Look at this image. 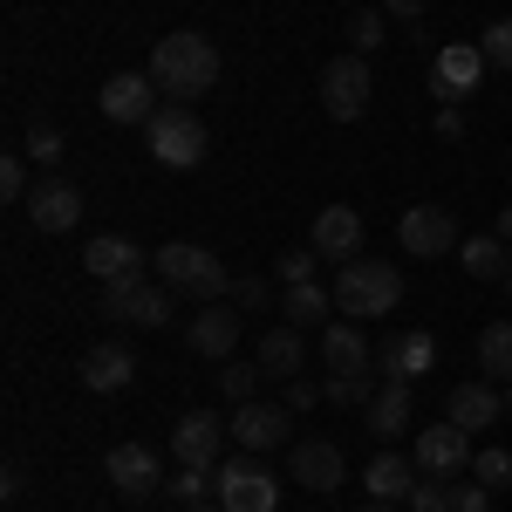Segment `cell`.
I'll return each instance as SVG.
<instances>
[{
    "instance_id": "3",
    "label": "cell",
    "mask_w": 512,
    "mask_h": 512,
    "mask_svg": "<svg viewBox=\"0 0 512 512\" xmlns=\"http://www.w3.org/2000/svg\"><path fill=\"white\" fill-rule=\"evenodd\" d=\"M151 267H158V280L171 287V294H198V301H219L233 280H226V267L205 253V246H192V239H171V246H158L151 253Z\"/></svg>"
},
{
    "instance_id": "21",
    "label": "cell",
    "mask_w": 512,
    "mask_h": 512,
    "mask_svg": "<svg viewBox=\"0 0 512 512\" xmlns=\"http://www.w3.org/2000/svg\"><path fill=\"white\" fill-rule=\"evenodd\" d=\"M444 417H451L458 431H485V424H499V417H506V396L485 390V383H458V390L444 396Z\"/></svg>"
},
{
    "instance_id": "44",
    "label": "cell",
    "mask_w": 512,
    "mask_h": 512,
    "mask_svg": "<svg viewBox=\"0 0 512 512\" xmlns=\"http://www.w3.org/2000/svg\"><path fill=\"white\" fill-rule=\"evenodd\" d=\"M383 7H390L396 21H424V0H383Z\"/></svg>"
},
{
    "instance_id": "43",
    "label": "cell",
    "mask_w": 512,
    "mask_h": 512,
    "mask_svg": "<svg viewBox=\"0 0 512 512\" xmlns=\"http://www.w3.org/2000/svg\"><path fill=\"white\" fill-rule=\"evenodd\" d=\"M315 403H321V390H315V383H301V376L287 383V410H315Z\"/></svg>"
},
{
    "instance_id": "13",
    "label": "cell",
    "mask_w": 512,
    "mask_h": 512,
    "mask_svg": "<svg viewBox=\"0 0 512 512\" xmlns=\"http://www.w3.org/2000/svg\"><path fill=\"white\" fill-rule=\"evenodd\" d=\"M219 444H226V424H219L212 410H192V417H178V431H171V458L192 465V472H212V465H219Z\"/></svg>"
},
{
    "instance_id": "48",
    "label": "cell",
    "mask_w": 512,
    "mask_h": 512,
    "mask_svg": "<svg viewBox=\"0 0 512 512\" xmlns=\"http://www.w3.org/2000/svg\"><path fill=\"white\" fill-rule=\"evenodd\" d=\"M506 417H512V390H506Z\"/></svg>"
},
{
    "instance_id": "36",
    "label": "cell",
    "mask_w": 512,
    "mask_h": 512,
    "mask_svg": "<svg viewBox=\"0 0 512 512\" xmlns=\"http://www.w3.org/2000/svg\"><path fill=\"white\" fill-rule=\"evenodd\" d=\"M478 48H485L492 69H512V21H492V28L478 35Z\"/></svg>"
},
{
    "instance_id": "45",
    "label": "cell",
    "mask_w": 512,
    "mask_h": 512,
    "mask_svg": "<svg viewBox=\"0 0 512 512\" xmlns=\"http://www.w3.org/2000/svg\"><path fill=\"white\" fill-rule=\"evenodd\" d=\"M499 239H506V246H512V205H506V212H499Z\"/></svg>"
},
{
    "instance_id": "33",
    "label": "cell",
    "mask_w": 512,
    "mask_h": 512,
    "mask_svg": "<svg viewBox=\"0 0 512 512\" xmlns=\"http://www.w3.org/2000/svg\"><path fill=\"white\" fill-rule=\"evenodd\" d=\"M349 41H355V55H376L383 48V7H362L349 21Z\"/></svg>"
},
{
    "instance_id": "35",
    "label": "cell",
    "mask_w": 512,
    "mask_h": 512,
    "mask_svg": "<svg viewBox=\"0 0 512 512\" xmlns=\"http://www.w3.org/2000/svg\"><path fill=\"white\" fill-rule=\"evenodd\" d=\"M410 512H451V485L444 478H417V492H410Z\"/></svg>"
},
{
    "instance_id": "39",
    "label": "cell",
    "mask_w": 512,
    "mask_h": 512,
    "mask_svg": "<svg viewBox=\"0 0 512 512\" xmlns=\"http://www.w3.org/2000/svg\"><path fill=\"white\" fill-rule=\"evenodd\" d=\"M274 267H280V280H287V287H308V280H315V253H280Z\"/></svg>"
},
{
    "instance_id": "14",
    "label": "cell",
    "mask_w": 512,
    "mask_h": 512,
    "mask_svg": "<svg viewBox=\"0 0 512 512\" xmlns=\"http://www.w3.org/2000/svg\"><path fill=\"white\" fill-rule=\"evenodd\" d=\"M103 478L117 485L123 499H151L164 478H158V451L151 444H117L110 458H103Z\"/></svg>"
},
{
    "instance_id": "42",
    "label": "cell",
    "mask_w": 512,
    "mask_h": 512,
    "mask_svg": "<svg viewBox=\"0 0 512 512\" xmlns=\"http://www.w3.org/2000/svg\"><path fill=\"white\" fill-rule=\"evenodd\" d=\"M437 137H444V144H458V137H465V117H458V103H444V110H437Z\"/></svg>"
},
{
    "instance_id": "37",
    "label": "cell",
    "mask_w": 512,
    "mask_h": 512,
    "mask_svg": "<svg viewBox=\"0 0 512 512\" xmlns=\"http://www.w3.org/2000/svg\"><path fill=\"white\" fill-rule=\"evenodd\" d=\"M205 478H212V472L178 465V478H164V485H171V499H178V506H205Z\"/></svg>"
},
{
    "instance_id": "30",
    "label": "cell",
    "mask_w": 512,
    "mask_h": 512,
    "mask_svg": "<svg viewBox=\"0 0 512 512\" xmlns=\"http://www.w3.org/2000/svg\"><path fill=\"white\" fill-rule=\"evenodd\" d=\"M226 301H233L239 315H260V308H274V287H267L260 274H239L233 287H226Z\"/></svg>"
},
{
    "instance_id": "40",
    "label": "cell",
    "mask_w": 512,
    "mask_h": 512,
    "mask_svg": "<svg viewBox=\"0 0 512 512\" xmlns=\"http://www.w3.org/2000/svg\"><path fill=\"white\" fill-rule=\"evenodd\" d=\"M28 158H35V164H62V137L35 123V130H28Z\"/></svg>"
},
{
    "instance_id": "38",
    "label": "cell",
    "mask_w": 512,
    "mask_h": 512,
    "mask_svg": "<svg viewBox=\"0 0 512 512\" xmlns=\"http://www.w3.org/2000/svg\"><path fill=\"white\" fill-rule=\"evenodd\" d=\"M451 512H492V485H451Z\"/></svg>"
},
{
    "instance_id": "16",
    "label": "cell",
    "mask_w": 512,
    "mask_h": 512,
    "mask_svg": "<svg viewBox=\"0 0 512 512\" xmlns=\"http://www.w3.org/2000/svg\"><path fill=\"white\" fill-rule=\"evenodd\" d=\"M151 89H158L151 76H130V69H123V76H110L96 89V110L110 123H151L158 117V110H151Z\"/></svg>"
},
{
    "instance_id": "9",
    "label": "cell",
    "mask_w": 512,
    "mask_h": 512,
    "mask_svg": "<svg viewBox=\"0 0 512 512\" xmlns=\"http://www.w3.org/2000/svg\"><path fill=\"white\" fill-rule=\"evenodd\" d=\"M410 458H417V472H431V478H458V472H472V431H458L451 417H444V424H424Z\"/></svg>"
},
{
    "instance_id": "7",
    "label": "cell",
    "mask_w": 512,
    "mask_h": 512,
    "mask_svg": "<svg viewBox=\"0 0 512 512\" xmlns=\"http://www.w3.org/2000/svg\"><path fill=\"white\" fill-rule=\"evenodd\" d=\"M212 485H219V506L226 512H274L280 506V485H274V472L246 451V458H233V465H219L212 472Z\"/></svg>"
},
{
    "instance_id": "15",
    "label": "cell",
    "mask_w": 512,
    "mask_h": 512,
    "mask_svg": "<svg viewBox=\"0 0 512 512\" xmlns=\"http://www.w3.org/2000/svg\"><path fill=\"white\" fill-rule=\"evenodd\" d=\"M185 342H192L198 355H212V362H226V355L239 349V308L233 301H205L192 315V328H185Z\"/></svg>"
},
{
    "instance_id": "29",
    "label": "cell",
    "mask_w": 512,
    "mask_h": 512,
    "mask_svg": "<svg viewBox=\"0 0 512 512\" xmlns=\"http://www.w3.org/2000/svg\"><path fill=\"white\" fill-rule=\"evenodd\" d=\"M478 369L499 376V383H512V321H492V328L478 335Z\"/></svg>"
},
{
    "instance_id": "26",
    "label": "cell",
    "mask_w": 512,
    "mask_h": 512,
    "mask_svg": "<svg viewBox=\"0 0 512 512\" xmlns=\"http://www.w3.org/2000/svg\"><path fill=\"white\" fill-rule=\"evenodd\" d=\"M260 369L280 376V383H294V376H301V328H294V321H280V328L260 335Z\"/></svg>"
},
{
    "instance_id": "12",
    "label": "cell",
    "mask_w": 512,
    "mask_h": 512,
    "mask_svg": "<svg viewBox=\"0 0 512 512\" xmlns=\"http://www.w3.org/2000/svg\"><path fill=\"white\" fill-rule=\"evenodd\" d=\"M485 69H492V62H485V48L451 41V48H437V62H431V89L444 96V103H458V96H472V89H478Z\"/></svg>"
},
{
    "instance_id": "11",
    "label": "cell",
    "mask_w": 512,
    "mask_h": 512,
    "mask_svg": "<svg viewBox=\"0 0 512 512\" xmlns=\"http://www.w3.org/2000/svg\"><path fill=\"white\" fill-rule=\"evenodd\" d=\"M287 478L308 485V492H335L349 478V465H342V451L328 437H301V444H287Z\"/></svg>"
},
{
    "instance_id": "41",
    "label": "cell",
    "mask_w": 512,
    "mask_h": 512,
    "mask_svg": "<svg viewBox=\"0 0 512 512\" xmlns=\"http://www.w3.org/2000/svg\"><path fill=\"white\" fill-rule=\"evenodd\" d=\"M0 192L28 198V164H21V158H0Z\"/></svg>"
},
{
    "instance_id": "5",
    "label": "cell",
    "mask_w": 512,
    "mask_h": 512,
    "mask_svg": "<svg viewBox=\"0 0 512 512\" xmlns=\"http://www.w3.org/2000/svg\"><path fill=\"white\" fill-rule=\"evenodd\" d=\"M369 96H376V82H369V55H335L328 69H321V110L335 123H355L369 117Z\"/></svg>"
},
{
    "instance_id": "2",
    "label": "cell",
    "mask_w": 512,
    "mask_h": 512,
    "mask_svg": "<svg viewBox=\"0 0 512 512\" xmlns=\"http://www.w3.org/2000/svg\"><path fill=\"white\" fill-rule=\"evenodd\" d=\"M396 301H403V274H396L390 260H342V274H335V308L349 321H376V315H390Z\"/></svg>"
},
{
    "instance_id": "20",
    "label": "cell",
    "mask_w": 512,
    "mask_h": 512,
    "mask_svg": "<svg viewBox=\"0 0 512 512\" xmlns=\"http://www.w3.org/2000/svg\"><path fill=\"white\" fill-rule=\"evenodd\" d=\"M321 362H328V376H369V335L355 321H328L321 328Z\"/></svg>"
},
{
    "instance_id": "10",
    "label": "cell",
    "mask_w": 512,
    "mask_h": 512,
    "mask_svg": "<svg viewBox=\"0 0 512 512\" xmlns=\"http://www.w3.org/2000/svg\"><path fill=\"white\" fill-rule=\"evenodd\" d=\"M396 239H403V253H410V260H437V253H451V246H458V226H451V212H444V205H410V212L396 219Z\"/></svg>"
},
{
    "instance_id": "23",
    "label": "cell",
    "mask_w": 512,
    "mask_h": 512,
    "mask_svg": "<svg viewBox=\"0 0 512 512\" xmlns=\"http://www.w3.org/2000/svg\"><path fill=\"white\" fill-rule=\"evenodd\" d=\"M362 417H369V431L376 437H403L410 424H417V410H410V383H376V396L362 403Z\"/></svg>"
},
{
    "instance_id": "6",
    "label": "cell",
    "mask_w": 512,
    "mask_h": 512,
    "mask_svg": "<svg viewBox=\"0 0 512 512\" xmlns=\"http://www.w3.org/2000/svg\"><path fill=\"white\" fill-rule=\"evenodd\" d=\"M103 315L110 321H137V328H164L171 321V287H151V274H123L103 280Z\"/></svg>"
},
{
    "instance_id": "49",
    "label": "cell",
    "mask_w": 512,
    "mask_h": 512,
    "mask_svg": "<svg viewBox=\"0 0 512 512\" xmlns=\"http://www.w3.org/2000/svg\"><path fill=\"white\" fill-rule=\"evenodd\" d=\"M506 294H512V267H506Z\"/></svg>"
},
{
    "instance_id": "22",
    "label": "cell",
    "mask_w": 512,
    "mask_h": 512,
    "mask_svg": "<svg viewBox=\"0 0 512 512\" xmlns=\"http://www.w3.org/2000/svg\"><path fill=\"white\" fill-rule=\"evenodd\" d=\"M130 376H137V355L123 349V342H96V349L82 355V390L110 396V390H123Z\"/></svg>"
},
{
    "instance_id": "24",
    "label": "cell",
    "mask_w": 512,
    "mask_h": 512,
    "mask_svg": "<svg viewBox=\"0 0 512 512\" xmlns=\"http://www.w3.org/2000/svg\"><path fill=\"white\" fill-rule=\"evenodd\" d=\"M82 267L96 280H123V274H144V253H137V239H123V233H103V239H89V253H82Z\"/></svg>"
},
{
    "instance_id": "47",
    "label": "cell",
    "mask_w": 512,
    "mask_h": 512,
    "mask_svg": "<svg viewBox=\"0 0 512 512\" xmlns=\"http://www.w3.org/2000/svg\"><path fill=\"white\" fill-rule=\"evenodd\" d=\"M178 512H226V506H178Z\"/></svg>"
},
{
    "instance_id": "17",
    "label": "cell",
    "mask_w": 512,
    "mask_h": 512,
    "mask_svg": "<svg viewBox=\"0 0 512 512\" xmlns=\"http://www.w3.org/2000/svg\"><path fill=\"white\" fill-rule=\"evenodd\" d=\"M315 253L321 260H362V212L355 205H321L315 212Z\"/></svg>"
},
{
    "instance_id": "1",
    "label": "cell",
    "mask_w": 512,
    "mask_h": 512,
    "mask_svg": "<svg viewBox=\"0 0 512 512\" xmlns=\"http://www.w3.org/2000/svg\"><path fill=\"white\" fill-rule=\"evenodd\" d=\"M151 82H158L164 96H205L212 82H219V48L205 35H192V28H178V35H164L158 48H151Z\"/></svg>"
},
{
    "instance_id": "18",
    "label": "cell",
    "mask_w": 512,
    "mask_h": 512,
    "mask_svg": "<svg viewBox=\"0 0 512 512\" xmlns=\"http://www.w3.org/2000/svg\"><path fill=\"white\" fill-rule=\"evenodd\" d=\"M376 362H383V376H390V383H417V376H431L437 342L424 335V328H403V335H390V342H383V355H376Z\"/></svg>"
},
{
    "instance_id": "28",
    "label": "cell",
    "mask_w": 512,
    "mask_h": 512,
    "mask_svg": "<svg viewBox=\"0 0 512 512\" xmlns=\"http://www.w3.org/2000/svg\"><path fill=\"white\" fill-rule=\"evenodd\" d=\"M328 308H335V294H328L321 280H308V287H287V294H280V315L294 321V328H315Z\"/></svg>"
},
{
    "instance_id": "4",
    "label": "cell",
    "mask_w": 512,
    "mask_h": 512,
    "mask_svg": "<svg viewBox=\"0 0 512 512\" xmlns=\"http://www.w3.org/2000/svg\"><path fill=\"white\" fill-rule=\"evenodd\" d=\"M151 130V158L164 164V171H192V164H205V123L185 110V103H171V110H158V117L144 123Z\"/></svg>"
},
{
    "instance_id": "32",
    "label": "cell",
    "mask_w": 512,
    "mask_h": 512,
    "mask_svg": "<svg viewBox=\"0 0 512 512\" xmlns=\"http://www.w3.org/2000/svg\"><path fill=\"white\" fill-rule=\"evenodd\" d=\"M472 478H478V485H492V492H499V485H512V451H499V444H492V451H478V458H472Z\"/></svg>"
},
{
    "instance_id": "27",
    "label": "cell",
    "mask_w": 512,
    "mask_h": 512,
    "mask_svg": "<svg viewBox=\"0 0 512 512\" xmlns=\"http://www.w3.org/2000/svg\"><path fill=\"white\" fill-rule=\"evenodd\" d=\"M417 492V458H396V451H383L376 465H369V499H410Z\"/></svg>"
},
{
    "instance_id": "19",
    "label": "cell",
    "mask_w": 512,
    "mask_h": 512,
    "mask_svg": "<svg viewBox=\"0 0 512 512\" xmlns=\"http://www.w3.org/2000/svg\"><path fill=\"white\" fill-rule=\"evenodd\" d=\"M28 219H35L41 233H69V226L82 219V192L69 185V178H48V185L28 192Z\"/></svg>"
},
{
    "instance_id": "46",
    "label": "cell",
    "mask_w": 512,
    "mask_h": 512,
    "mask_svg": "<svg viewBox=\"0 0 512 512\" xmlns=\"http://www.w3.org/2000/svg\"><path fill=\"white\" fill-rule=\"evenodd\" d=\"M362 512H396V506H390V499H369V506H362Z\"/></svg>"
},
{
    "instance_id": "31",
    "label": "cell",
    "mask_w": 512,
    "mask_h": 512,
    "mask_svg": "<svg viewBox=\"0 0 512 512\" xmlns=\"http://www.w3.org/2000/svg\"><path fill=\"white\" fill-rule=\"evenodd\" d=\"M260 376H267L260 362H253V369H246V362H233V369L219 376V390H226V403H253V396H260Z\"/></svg>"
},
{
    "instance_id": "8",
    "label": "cell",
    "mask_w": 512,
    "mask_h": 512,
    "mask_svg": "<svg viewBox=\"0 0 512 512\" xmlns=\"http://www.w3.org/2000/svg\"><path fill=\"white\" fill-rule=\"evenodd\" d=\"M226 431H233L239 451L267 458V451H280V444L294 437V410H287V403H260V396H253V403H233V424H226Z\"/></svg>"
},
{
    "instance_id": "25",
    "label": "cell",
    "mask_w": 512,
    "mask_h": 512,
    "mask_svg": "<svg viewBox=\"0 0 512 512\" xmlns=\"http://www.w3.org/2000/svg\"><path fill=\"white\" fill-rule=\"evenodd\" d=\"M458 267H465L472 280H506L512 246L499 233H472V239H458Z\"/></svg>"
},
{
    "instance_id": "34",
    "label": "cell",
    "mask_w": 512,
    "mask_h": 512,
    "mask_svg": "<svg viewBox=\"0 0 512 512\" xmlns=\"http://www.w3.org/2000/svg\"><path fill=\"white\" fill-rule=\"evenodd\" d=\"M369 396H376L369 376H328L321 383V403H369Z\"/></svg>"
}]
</instances>
